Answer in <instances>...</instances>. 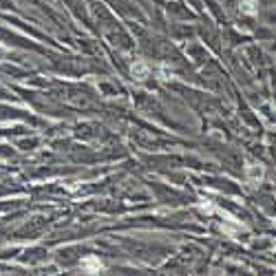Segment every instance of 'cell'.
Returning a JSON list of instances; mask_svg holds the SVG:
<instances>
[{"label": "cell", "mask_w": 276, "mask_h": 276, "mask_svg": "<svg viewBox=\"0 0 276 276\" xmlns=\"http://www.w3.org/2000/svg\"><path fill=\"white\" fill-rule=\"evenodd\" d=\"M248 177L252 181H261L263 179V166H257V164H254V166H248Z\"/></svg>", "instance_id": "277c9868"}, {"label": "cell", "mask_w": 276, "mask_h": 276, "mask_svg": "<svg viewBox=\"0 0 276 276\" xmlns=\"http://www.w3.org/2000/svg\"><path fill=\"white\" fill-rule=\"evenodd\" d=\"M148 75H150V69H148L146 62L139 60V62L133 64V77H135V80H146Z\"/></svg>", "instance_id": "6da1fadb"}, {"label": "cell", "mask_w": 276, "mask_h": 276, "mask_svg": "<svg viewBox=\"0 0 276 276\" xmlns=\"http://www.w3.org/2000/svg\"><path fill=\"white\" fill-rule=\"evenodd\" d=\"M82 267H84L86 272H100L102 270V261L97 257H86V258H82Z\"/></svg>", "instance_id": "7a4b0ae2"}, {"label": "cell", "mask_w": 276, "mask_h": 276, "mask_svg": "<svg viewBox=\"0 0 276 276\" xmlns=\"http://www.w3.org/2000/svg\"><path fill=\"white\" fill-rule=\"evenodd\" d=\"M241 11L248 16L258 14V0H241Z\"/></svg>", "instance_id": "3957f363"}]
</instances>
